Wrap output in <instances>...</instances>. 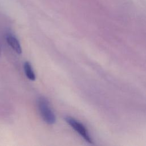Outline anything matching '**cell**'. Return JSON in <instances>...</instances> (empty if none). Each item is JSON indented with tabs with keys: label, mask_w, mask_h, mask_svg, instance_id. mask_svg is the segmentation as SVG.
Segmentation results:
<instances>
[{
	"label": "cell",
	"mask_w": 146,
	"mask_h": 146,
	"mask_svg": "<svg viewBox=\"0 0 146 146\" xmlns=\"http://www.w3.org/2000/svg\"><path fill=\"white\" fill-rule=\"evenodd\" d=\"M37 105L43 120L48 124H54L56 117L47 99L43 96L39 97L37 100Z\"/></svg>",
	"instance_id": "6da1fadb"
},
{
	"label": "cell",
	"mask_w": 146,
	"mask_h": 146,
	"mask_svg": "<svg viewBox=\"0 0 146 146\" xmlns=\"http://www.w3.org/2000/svg\"><path fill=\"white\" fill-rule=\"evenodd\" d=\"M67 123L78 133L87 143L93 144V140L90 136L86 127L80 121L71 117L67 116L65 117Z\"/></svg>",
	"instance_id": "7a4b0ae2"
},
{
	"label": "cell",
	"mask_w": 146,
	"mask_h": 146,
	"mask_svg": "<svg viewBox=\"0 0 146 146\" xmlns=\"http://www.w3.org/2000/svg\"><path fill=\"white\" fill-rule=\"evenodd\" d=\"M6 39L7 42L9 44V46L13 48V50L17 52L18 54H22V47L21 46L17 39V38L13 35L9 34L6 35Z\"/></svg>",
	"instance_id": "3957f363"
},
{
	"label": "cell",
	"mask_w": 146,
	"mask_h": 146,
	"mask_svg": "<svg viewBox=\"0 0 146 146\" xmlns=\"http://www.w3.org/2000/svg\"><path fill=\"white\" fill-rule=\"evenodd\" d=\"M24 70L25 74L29 79L32 81L35 80V74L33 71L30 63L29 62H26L24 63Z\"/></svg>",
	"instance_id": "277c9868"
}]
</instances>
